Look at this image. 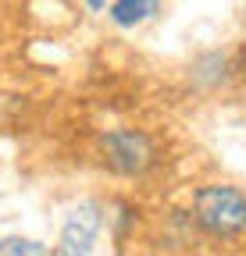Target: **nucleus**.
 I'll list each match as a JSON object with an SVG mask.
<instances>
[{
	"instance_id": "5",
	"label": "nucleus",
	"mask_w": 246,
	"mask_h": 256,
	"mask_svg": "<svg viewBox=\"0 0 246 256\" xmlns=\"http://www.w3.org/2000/svg\"><path fill=\"white\" fill-rule=\"evenodd\" d=\"M0 252H8V256H40L47 249L40 242H29V238H0Z\"/></svg>"
},
{
	"instance_id": "2",
	"label": "nucleus",
	"mask_w": 246,
	"mask_h": 256,
	"mask_svg": "<svg viewBox=\"0 0 246 256\" xmlns=\"http://www.w3.org/2000/svg\"><path fill=\"white\" fill-rule=\"evenodd\" d=\"M100 150H104V160L118 171V174H143L153 156H157V150H153V142L136 132V128H118V132H107L100 139Z\"/></svg>"
},
{
	"instance_id": "6",
	"label": "nucleus",
	"mask_w": 246,
	"mask_h": 256,
	"mask_svg": "<svg viewBox=\"0 0 246 256\" xmlns=\"http://www.w3.org/2000/svg\"><path fill=\"white\" fill-rule=\"evenodd\" d=\"M86 4L93 8V11H104V8H107V0H86Z\"/></svg>"
},
{
	"instance_id": "3",
	"label": "nucleus",
	"mask_w": 246,
	"mask_h": 256,
	"mask_svg": "<svg viewBox=\"0 0 246 256\" xmlns=\"http://www.w3.org/2000/svg\"><path fill=\"white\" fill-rule=\"evenodd\" d=\"M100 235V206L97 203H82L68 214L65 228H61V252H89Z\"/></svg>"
},
{
	"instance_id": "4",
	"label": "nucleus",
	"mask_w": 246,
	"mask_h": 256,
	"mask_svg": "<svg viewBox=\"0 0 246 256\" xmlns=\"http://www.w3.org/2000/svg\"><path fill=\"white\" fill-rule=\"evenodd\" d=\"M157 11H161V0H114V4H111V18L121 28L143 25L146 18H153Z\"/></svg>"
},
{
	"instance_id": "1",
	"label": "nucleus",
	"mask_w": 246,
	"mask_h": 256,
	"mask_svg": "<svg viewBox=\"0 0 246 256\" xmlns=\"http://www.w3.org/2000/svg\"><path fill=\"white\" fill-rule=\"evenodd\" d=\"M193 217L214 238H232L246 232V196L232 185H207L193 196Z\"/></svg>"
}]
</instances>
